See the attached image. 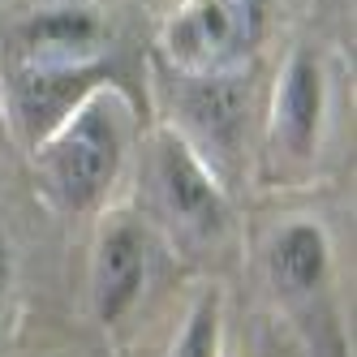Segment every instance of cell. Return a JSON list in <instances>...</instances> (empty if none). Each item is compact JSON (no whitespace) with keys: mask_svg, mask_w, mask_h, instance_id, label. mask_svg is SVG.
I'll use <instances>...</instances> for the list:
<instances>
[{"mask_svg":"<svg viewBox=\"0 0 357 357\" xmlns=\"http://www.w3.org/2000/svg\"><path fill=\"white\" fill-rule=\"evenodd\" d=\"M116 160H121L116 121L104 108H82L52 146V185L69 207H86L108 190Z\"/></svg>","mask_w":357,"mask_h":357,"instance_id":"obj_1","label":"cell"},{"mask_svg":"<svg viewBox=\"0 0 357 357\" xmlns=\"http://www.w3.org/2000/svg\"><path fill=\"white\" fill-rule=\"evenodd\" d=\"M142 271H146V241L138 228L116 224L112 233H104L95 254V310L104 323H116L130 301L142 289Z\"/></svg>","mask_w":357,"mask_h":357,"instance_id":"obj_2","label":"cell"},{"mask_svg":"<svg viewBox=\"0 0 357 357\" xmlns=\"http://www.w3.org/2000/svg\"><path fill=\"white\" fill-rule=\"evenodd\" d=\"M245 9L237 0H198L172 26V52L190 65H215L245 39Z\"/></svg>","mask_w":357,"mask_h":357,"instance_id":"obj_3","label":"cell"},{"mask_svg":"<svg viewBox=\"0 0 357 357\" xmlns=\"http://www.w3.org/2000/svg\"><path fill=\"white\" fill-rule=\"evenodd\" d=\"M160 190H164V202L168 211L181 220L194 233H215L220 220H224V207H220V194L211 190L207 172H202L185 146L168 142L164 155H160Z\"/></svg>","mask_w":357,"mask_h":357,"instance_id":"obj_4","label":"cell"},{"mask_svg":"<svg viewBox=\"0 0 357 357\" xmlns=\"http://www.w3.org/2000/svg\"><path fill=\"white\" fill-rule=\"evenodd\" d=\"M327 271V241L314 224H293L271 250V275L284 293H310Z\"/></svg>","mask_w":357,"mask_h":357,"instance_id":"obj_5","label":"cell"},{"mask_svg":"<svg viewBox=\"0 0 357 357\" xmlns=\"http://www.w3.org/2000/svg\"><path fill=\"white\" fill-rule=\"evenodd\" d=\"M319 112H323V78H319L314 61H297L289 69L284 95H280V130H284V138L297 151L314 138Z\"/></svg>","mask_w":357,"mask_h":357,"instance_id":"obj_6","label":"cell"},{"mask_svg":"<svg viewBox=\"0 0 357 357\" xmlns=\"http://www.w3.org/2000/svg\"><path fill=\"white\" fill-rule=\"evenodd\" d=\"M241 112H245V95L237 82L207 78L190 91V116L202 125V134L215 142H233L241 130Z\"/></svg>","mask_w":357,"mask_h":357,"instance_id":"obj_7","label":"cell"},{"mask_svg":"<svg viewBox=\"0 0 357 357\" xmlns=\"http://www.w3.org/2000/svg\"><path fill=\"white\" fill-rule=\"evenodd\" d=\"M78 73H26V78L17 82V108H22V121L31 125V130H47L65 108L69 99L78 95Z\"/></svg>","mask_w":357,"mask_h":357,"instance_id":"obj_8","label":"cell"},{"mask_svg":"<svg viewBox=\"0 0 357 357\" xmlns=\"http://www.w3.org/2000/svg\"><path fill=\"white\" fill-rule=\"evenodd\" d=\"M99 26L86 13H73V9H56V13H43L35 26L26 31L35 52H86L95 43Z\"/></svg>","mask_w":357,"mask_h":357,"instance_id":"obj_9","label":"cell"},{"mask_svg":"<svg viewBox=\"0 0 357 357\" xmlns=\"http://www.w3.org/2000/svg\"><path fill=\"white\" fill-rule=\"evenodd\" d=\"M176 357H215V305H202L198 319L190 323Z\"/></svg>","mask_w":357,"mask_h":357,"instance_id":"obj_10","label":"cell"},{"mask_svg":"<svg viewBox=\"0 0 357 357\" xmlns=\"http://www.w3.org/2000/svg\"><path fill=\"white\" fill-rule=\"evenodd\" d=\"M5 280H9V250H5V237H0V297H5Z\"/></svg>","mask_w":357,"mask_h":357,"instance_id":"obj_11","label":"cell"},{"mask_svg":"<svg viewBox=\"0 0 357 357\" xmlns=\"http://www.w3.org/2000/svg\"><path fill=\"white\" fill-rule=\"evenodd\" d=\"M237 5L245 9V17H259V9H263V0H237Z\"/></svg>","mask_w":357,"mask_h":357,"instance_id":"obj_12","label":"cell"}]
</instances>
